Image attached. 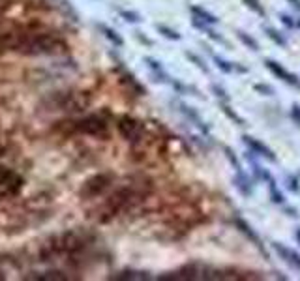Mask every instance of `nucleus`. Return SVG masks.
Returning <instances> with one entry per match:
<instances>
[{
	"label": "nucleus",
	"instance_id": "nucleus-10",
	"mask_svg": "<svg viewBox=\"0 0 300 281\" xmlns=\"http://www.w3.org/2000/svg\"><path fill=\"white\" fill-rule=\"evenodd\" d=\"M190 12L193 17L201 19V21H205V23H208V24L219 23V17H216L214 13H210L208 10H205V8H201V6H190Z\"/></svg>",
	"mask_w": 300,
	"mask_h": 281
},
{
	"label": "nucleus",
	"instance_id": "nucleus-9",
	"mask_svg": "<svg viewBox=\"0 0 300 281\" xmlns=\"http://www.w3.org/2000/svg\"><path fill=\"white\" fill-rule=\"evenodd\" d=\"M235 186H237V190L240 191V195L244 197H249L254 193V184H252V178L242 171H237V176H235Z\"/></svg>",
	"mask_w": 300,
	"mask_h": 281
},
{
	"label": "nucleus",
	"instance_id": "nucleus-15",
	"mask_svg": "<svg viewBox=\"0 0 300 281\" xmlns=\"http://www.w3.org/2000/svg\"><path fill=\"white\" fill-rule=\"evenodd\" d=\"M219 109L223 111V115L227 116L229 120L237 122L238 126H246V120H244L242 116H238L237 113H235V111H233L231 107H229V104H227V101H219Z\"/></svg>",
	"mask_w": 300,
	"mask_h": 281
},
{
	"label": "nucleus",
	"instance_id": "nucleus-22",
	"mask_svg": "<svg viewBox=\"0 0 300 281\" xmlns=\"http://www.w3.org/2000/svg\"><path fill=\"white\" fill-rule=\"evenodd\" d=\"M210 90L214 92V96L219 99V101H229V94H227V90H225L223 86H219V85H210Z\"/></svg>",
	"mask_w": 300,
	"mask_h": 281
},
{
	"label": "nucleus",
	"instance_id": "nucleus-29",
	"mask_svg": "<svg viewBox=\"0 0 300 281\" xmlns=\"http://www.w3.org/2000/svg\"><path fill=\"white\" fill-rule=\"evenodd\" d=\"M293 236H294V242H298V244H300V227H296V229H294Z\"/></svg>",
	"mask_w": 300,
	"mask_h": 281
},
{
	"label": "nucleus",
	"instance_id": "nucleus-8",
	"mask_svg": "<svg viewBox=\"0 0 300 281\" xmlns=\"http://www.w3.org/2000/svg\"><path fill=\"white\" fill-rule=\"evenodd\" d=\"M214 64H216V68L219 71H223V73H248V68L242 66L240 62H229V60H225V58L218 57V55H214Z\"/></svg>",
	"mask_w": 300,
	"mask_h": 281
},
{
	"label": "nucleus",
	"instance_id": "nucleus-14",
	"mask_svg": "<svg viewBox=\"0 0 300 281\" xmlns=\"http://www.w3.org/2000/svg\"><path fill=\"white\" fill-rule=\"evenodd\" d=\"M180 111H182V113H184V115L188 116V118H190L191 122H195V124H197V126H199V127H201L203 132H207V126L203 124L201 116H199V113H197V111L193 109V107H188V105L180 104Z\"/></svg>",
	"mask_w": 300,
	"mask_h": 281
},
{
	"label": "nucleus",
	"instance_id": "nucleus-25",
	"mask_svg": "<svg viewBox=\"0 0 300 281\" xmlns=\"http://www.w3.org/2000/svg\"><path fill=\"white\" fill-rule=\"evenodd\" d=\"M278 17H280V21H282V23L285 24V27H287L289 30L296 29V19H293L291 15H287V13H280Z\"/></svg>",
	"mask_w": 300,
	"mask_h": 281
},
{
	"label": "nucleus",
	"instance_id": "nucleus-17",
	"mask_svg": "<svg viewBox=\"0 0 300 281\" xmlns=\"http://www.w3.org/2000/svg\"><path fill=\"white\" fill-rule=\"evenodd\" d=\"M156 30L163 36V38H167V40L179 41L180 38H182V36H180L179 32H177V30L169 29V27H163V24H156Z\"/></svg>",
	"mask_w": 300,
	"mask_h": 281
},
{
	"label": "nucleus",
	"instance_id": "nucleus-2",
	"mask_svg": "<svg viewBox=\"0 0 300 281\" xmlns=\"http://www.w3.org/2000/svg\"><path fill=\"white\" fill-rule=\"evenodd\" d=\"M263 64H265V68L270 71L276 79H280V81H283L285 85H289V86H293V88H296V90H300V77L298 75H294V73H291L283 64H280V62H276V60H272V58H265L263 60Z\"/></svg>",
	"mask_w": 300,
	"mask_h": 281
},
{
	"label": "nucleus",
	"instance_id": "nucleus-30",
	"mask_svg": "<svg viewBox=\"0 0 300 281\" xmlns=\"http://www.w3.org/2000/svg\"><path fill=\"white\" fill-rule=\"evenodd\" d=\"M296 29H300V19H296Z\"/></svg>",
	"mask_w": 300,
	"mask_h": 281
},
{
	"label": "nucleus",
	"instance_id": "nucleus-24",
	"mask_svg": "<svg viewBox=\"0 0 300 281\" xmlns=\"http://www.w3.org/2000/svg\"><path fill=\"white\" fill-rule=\"evenodd\" d=\"M225 156H227V160L231 161L233 165H235V169H237V171H242V165H240V161H238V158L237 156H235V152H233L231 148H229V146H225Z\"/></svg>",
	"mask_w": 300,
	"mask_h": 281
},
{
	"label": "nucleus",
	"instance_id": "nucleus-3",
	"mask_svg": "<svg viewBox=\"0 0 300 281\" xmlns=\"http://www.w3.org/2000/svg\"><path fill=\"white\" fill-rule=\"evenodd\" d=\"M242 143L246 144V148L252 150L255 156H259V158H265L266 161H270V163H276L278 158L274 154V150L268 148L265 143H261L259 139L252 137V135H242Z\"/></svg>",
	"mask_w": 300,
	"mask_h": 281
},
{
	"label": "nucleus",
	"instance_id": "nucleus-23",
	"mask_svg": "<svg viewBox=\"0 0 300 281\" xmlns=\"http://www.w3.org/2000/svg\"><path fill=\"white\" fill-rule=\"evenodd\" d=\"M118 13H120L122 17L126 19L128 23H141L143 19H141V15L135 12H128V10H118Z\"/></svg>",
	"mask_w": 300,
	"mask_h": 281
},
{
	"label": "nucleus",
	"instance_id": "nucleus-7",
	"mask_svg": "<svg viewBox=\"0 0 300 281\" xmlns=\"http://www.w3.org/2000/svg\"><path fill=\"white\" fill-rule=\"evenodd\" d=\"M118 130H120V133L128 139V141H135V139H139V135H141V124H139L137 120L130 118V116H124V118H122L120 124H118Z\"/></svg>",
	"mask_w": 300,
	"mask_h": 281
},
{
	"label": "nucleus",
	"instance_id": "nucleus-31",
	"mask_svg": "<svg viewBox=\"0 0 300 281\" xmlns=\"http://www.w3.org/2000/svg\"><path fill=\"white\" fill-rule=\"evenodd\" d=\"M298 178H300V172H298Z\"/></svg>",
	"mask_w": 300,
	"mask_h": 281
},
{
	"label": "nucleus",
	"instance_id": "nucleus-5",
	"mask_svg": "<svg viewBox=\"0 0 300 281\" xmlns=\"http://www.w3.org/2000/svg\"><path fill=\"white\" fill-rule=\"evenodd\" d=\"M233 225H235V227H237V229L240 231V233H242V235L246 236V238H248V240L252 242V244H254V246L257 247L261 253H263V255H265V257H268V253H266L265 246H263V242H261V236L255 233L252 225L246 223V221H244V219H240V218L233 219Z\"/></svg>",
	"mask_w": 300,
	"mask_h": 281
},
{
	"label": "nucleus",
	"instance_id": "nucleus-11",
	"mask_svg": "<svg viewBox=\"0 0 300 281\" xmlns=\"http://www.w3.org/2000/svg\"><path fill=\"white\" fill-rule=\"evenodd\" d=\"M235 36H237V40L242 43L244 47H248V49H252V51H259L261 49V45H259V41L255 40L254 36H249L248 32H244V30H240V29H237L235 30Z\"/></svg>",
	"mask_w": 300,
	"mask_h": 281
},
{
	"label": "nucleus",
	"instance_id": "nucleus-16",
	"mask_svg": "<svg viewBox=\"0 0 300 281\" xmlns=\"http://www.w3.org/2000/svg\"><path fill=\"white\" fill-rule=\"evenodd\" d=\"M244 2V6L246 8H249L254 13H257L259 17H266V10H265V6L261 4V0H242Z\"/></svg>",
	"mask_w": 300,
	"mask_h": 281
},
{
	"label": "nucleus",
	"instance_id": "nucleus-4",
	"mask_svg": "<svg viewBox=\"0 0 300 281\" xmlns=\"http://www.w3.org/2000/svg\"><path fill=\"white\" fill-rule=\"evenodd\" d=\"M270 246L283 263H287L293 270H298L300 272V253H296L294 249H291V247H287L285 244H282V242H272Z\"/></svg>",
	"mask_w": 300,
	"mask_h": 281
},
{
	"label": "nucleus",
	"instance_id": "nucleus-6",
	"mask_svg": "<svg viewBox=\"0 0 300 281\" xmlns=\"http://www.w3.org/2000/svg\"><path fill=\"white\" fill-rule=\"evenodd\" d=\"M244 158L248 160V163L252 165V174L255 176V180H261V182H268L272 178V174H270V171L266 169V167H263L259 163V161L255 160V154L252 152V150H248L246 154H244Z\"/></svg>",
	"mask_w": 300,
	"mask_h": 281
},
{
	"label": "nucleus",
	"instance_id": "nucleus-12",
	"mask_svg": "<svg viewBox=\"0 0 300 281\" xmlns=\"http://www.w3.org/2000/svg\"><path fill=\"white\" fill-rule=\"evenodd\" d=\"M263 32L266 34V38L270 41H274L276 45H280V47H287V38L280 32V30H276V29H272V27H263Z\"/></svg>",
	"mask_w": 300,
	"mask_h": 281
},
{
	"label": "nucleus",
	"instance_id": "nucleus-20",
	"mask_svg": "<svg viewBox=\"0 0 300 281\" xmlns=\"http://www.w3.org/2000/svg\"><path fill=\"white\" fill-rule=\"evenodd\" d=\"M285 188L293 193H300V178L293 176V174H287L285 176Z\"/></svg>",
	"mask_w": 300,
	"mask_h": 281
},
{
	"label": "nucleus",
	"instance_id": "nucleus-1",
	"mask_svg": "<svg viewBox=\"0 0 300 281\" xmlns=\"http://www.w3.org/2000/svg\"><path fill=\"white\" fill-rule=\"evenodd\" d=\"M23 188V178L17 172L0 167V201L17 195Z\"/></svg>",
	"mask_w": 300,
	"mask_h": 281
},
{
	"label": "nucleus",
	"instance_id": "nucleus-27",
	"mask_svg": "<svg viewBox=\"0 0 300 281\" xmlns=\"http://www.w3.org/2000/svg\"><path fill=\"white\" fill-rule=\"evenodd\" d=\"M287 2H289V6L293 8L294 12L300 13V0H287Z\"/></svg>",
	"mask_w": 300,
	"mask_h": 281
},
{
	"label": "nucleus",
	"instance_id": "nucleus-28",
	"mask_svg": "<svg viewBox=\"0 0 300 281\" xmlns=\"http://www.w3.org/2000/svg\"><path fill=\"white\" fill-rule=\"evenodd\" d=\"M285 214L289 218H298V210L296 208H285Z\"/></svg>",
	"mask_w": 300,
	"mask_h": 281
},
{
	"label": "nucleus",
	"instance_id": "nucleus-26",
	"mask_svg": "<svg viewBox=\"0 0 300 281\" xmlns=\"http://www.w3.org/2000/svg\"><path fill=\"white\" fill-rule=\"evenodd\" d=\"M291 120L300 127V105L298 104L291 105Z\"/></svg>",
	"mask_w": 300,
	"mask_h": 281
},
{
	"label": "nucleus",
	"instance_id": "nucleus-21",
	"mask_svg": "<svg viewBox=\"0 0 300 281\" xmlns=\"http://www.w3.org/2000/svg\"><path fill=\"white\" fill-rule=\"evenodd\" d=\"M254 90L257 92V94H261V96H274V94H276L274 86L265 85V83H255V85H254Z\"/></svg>",
	"mask_w": 300,
	"mask_h": 281
},
{
	"label": "nucleus",
	"instance_id": "nucleus-13",
	"mask_svg": "<svg viewBox=\"0 0 300 281\" xmlns=\"http://www.w3.org/2000/svg\"><path fill=\"white\" fill-rule=\"evenodd\" d=\"M268 195H270V201L274 202V205H283L285 202V195H283L282 191H280V188H278V184L274 178H270L268 180Z\"/></svg>",
	"mask_w": 300,
	"mask_h": 281
},
{
	"label": "nucleus",
	"instance_id": "nucleus-18",
	"mask_svg": "<svg viewBox=\"0 0 300 281\" xmlns=\"http://www.w3.org/2000/svg\"><path fill=\"white\" fill-rule=\"evenodd\" d=\"M99 29H102V32H104V34H105V38H107V40L113 41L115 45H118V47L124 45V40H122L120 36L116 34V32H115V30H113V29H109V27H104V24H102Z\"/></svg>",
	"mask_w": 300,
	"mask_h": 281
},
{
	"label": "nucleus",
	"instance_id": "nucleus-19",
	"mask_svg": "<svg viewBox=\"0 0 300 281\" xmlns=\"http://www.w3.org/2000/svg\"><path fill=\"white\" fill-rule=\"evenodd\" d=\"M186 58H190L191 62L195 64L197 68L201 69V71H205V73H208V71H210V69H208V64L205 62V60H203L201 57H197L195 53H190V51H186Z\"/></svg>",
	"mask_w": 300,
	"mask_h": 281
}]
</instances>
